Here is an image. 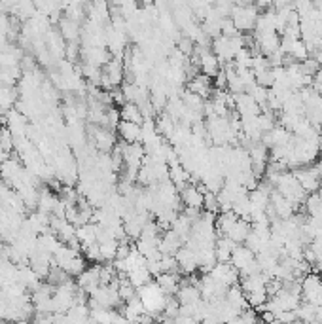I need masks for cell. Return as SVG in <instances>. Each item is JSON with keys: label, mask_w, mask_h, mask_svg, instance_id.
Returning a JSON list of instances; mask_svg holds the SVG:
<instances>
[{"label": "cell", "mask_w": 322, "mask_h": 324, "mask_svg": "<svg viewBox=\"0 0 322 324\" xmlns=\"http://www.w3.org/2000/svg\"><path fill=\"white\" fill-rule=\"evenodd\" d=\"M203 199H205V195L197 190V186L195 184H188L180 192V201L184 203L186 209H199V211H201Z\"/></svg>", "instance_id": "cell-10"}, {"label": "cell", "mask_w": 322, "mask_h": 324, "mask_svg": "<svg viewBox=\"0 0 322 324\" xmlns=\"http://www.w3.org/2000/svg\"><path fill=\"white\" fill-rule=\"evenodd\" d=\"M262 322L263 324H273L275 322V313H271V311L262 313Z\"/></svg>", "instance_id": "cell-21"}, {"label": "cell", "mask_w": 322, "mask_h": 324, "mask_svg": "<svg viewBox=\"0 0 322 324\" xmlns=\"http://www.w3.org/2000/svg\"><path fill=\"white\" fill-rule=\"evenodd\" d=\"M176 300H178L180 305H195L201 302L203 296L201 290L195 285H192L190 279H184V281H180V288L176 292Z\"/></svg>", "instance_id": "cell-4"}, {"label": "cell", "mask_w": 322, "mask_h": 324, "mask_svg": "<svg viewBox=\"0 0 322 324\" xmlns=\"http://www.w3.org/2000/svg\"><path fill=\"white\" fill-rule=\"evenodd\" d=\"M237 214L235 212H220L218 216H216V224H214V228H216V233L220 235V237H226L228 235V232L231 230V226L237 222Z\"/></svg>", "instance_id": "cell-14"}, {"label": "cell", "mask_w": 322, "mask_h": 324, "mask_svg": "<svg viewBox=\"0 0 322 324\" xmlns=\"http://www.w3.org/2000/svg\"><path fill=\"white\" fill-rule=\"evenodd\" d=\"M141 127L137 123H131V121H120L118 126V133H120L121 140L125 144H135V142H141Z\"/></svg>", "instance_id": "cell-11"}, {"label": "cell", "mask_w": 322, "mask_h": 324, "mask_svg": "<svg viewBox=\"0 0 322 324\" xmlns=\"http://www.w3.org/2000/svg\"><path fill=\"white\" fill-rule=\"evenodd\" d=\"M182 246H184V241L173 230H167V232L161 233L157 248H159V252L163 256H176V252L180 251Z\"/></svg>", "instance_id": "cell-5"}, {"label": "cell", "mask_w": 322, "mask_h": 324, "mask_svg": "<svg viewBox=\"0 0 322 324\" xmlns=\"http://www.w3.org/2000/svg\"><path fill=\"white\" fill-rule=\"evenodd\" d=\"M315 305L316 307H322V283H320V290H318V296H316Z\"/></svg>", "instance_id": "cell-23"}, {"label": "cell", "mask_w": 322, "mask_h": 324, "mask_svg": "<svg viewBox=\"0 0 322 324\" xmlns=\"http://www.w3.org/2000/svg\"><path fill=\"white\" fill-rule=\"evenodd\" d=\"M252 260H256L254 252L249 251V248H247L245 245H239L233 251V254H231V262H229V264L233 265L237 271H241L243 267H247V265H249Z\"/></svg>", "instance_id": "cell-12"}, {"label": "cell", "mask_w": 322, "mask_h": 324, "mask_svg": "<svg viewBox=\"0 0 322 324\" xmlns=\"http://www.w3.org/2000/svg\"><path fill=\"white\" fill-rule=\"evenodd\" d=\"M61 36L70 40V42L74 44V40L80 36V25H78L76 21L68 19V17L61 19Z\"/></svg>", "instance_id": "cell-17"}, {"label": "cell", "mask_w": 322, "mask_h": 324, "mask_svg": "<svg viewBox=\"0 0 322 324\" xmlns=\"http://www.w3.org/2000/svg\"><path fill=\"white\" fill-rule=\"evenodd\" d=\"M258 8L254 4H249V2H237L233 6V12H231V21H233L237 33L247 34L250 31H254L256 21H258Z\"/></svg>", "instance_id": "cell-1"}, {"label": "cell", "mask_w": 322, "mask_h": 324, "mask_svg": "<svg viewBox=\"0 0 322 324\" xmlns=\"http://www.w3.org/2000/svg\"><path fill=\"white\" fill-rule=\"evenodd\" d=\"M176 49H178L184 57H192V55L195 53V44L190 38L182 36V38L178 40V44H176Z\"/></svg>", "instance_id": "cell-20"}, {"label": "cell", "mask_w": 322, "mask_h": 324, "mask_svg": "<svg viewBox=\"0 0 322 324\" xmlns=\"http://www.w3.org/2000/svg\"><path fill=\"white\" fill-rule=\"evenodd\" d=\"M320 283H322V277L318 273H309L307 277L302 281V302H307V304L315 305L318 290H320Z\"/></svg>", "instance_id": "cell-6"}, {"label": "cell", "mask_w": 322, "mask_h": 324, "mask_svg": "<svg viewBox=\"0 0 322 324\" xmlns=\"http://www.w3.org/2000/svg\"><path fill=\"white\" fill-rule=\"evenodd\" d=\"M235 99V112L241 118L245 116H260V106L256 105V101L250 97L249 93H241V95H233Z\"/></svg>", "instance_id": "cell-7"}, {"label": "cell", "mask_w": 322, "mask_h": 324, "mask_svg": "<svg viewBox=\"0 0 322 324\" xmlns=\"http://www.w3.org/2000/svg\"><path fill=\"white\" fill-rule=\"evenodd\" d=\"M250 232H252V228H250L249 222H245V220L239 218L233 226H231V230L228 232L226 237L231 239V241L237 243V245H243V243L247 241V237L250 235Z\"/></svg>", "instance_id": "cell-13"}, {"label": "cell", "mask_w": 322, "mask_h": 324, "mask_svg": "<svg viewBox=\"0 0 322 324\" xmlns=\"http://www.w3.org/2000/svg\"><path fill=\"white\" fill-rule=\"evenodd\" d=\"M180 273H161L159 277H155V283L165 296H176V292L180 288Z\"/></svg>", "instance_id": "cell-9"}, {"label": "cell", "mask_w": 322, "mask_h": 324, "mask_svg": "<svg viewBox=\"0 0 322 324\" xmlns=\"http://www.w3.org/2000/svg\"><path fill=\"white\" fill-rule=\"evenodd\" d=\"M316 195L322 199V180H320V184H318V188H316Z\"/></svg>", "instance_id": "cell-24"}, {"label": "cell", "mask_w": 322, "mask_h": 324, "mask_svg": "<svg viewBox=\"0 0 322 324\" xmlns=\"http://www.w3.org/2000/svg\"><path fill=\"white\" fill-rule=\"evenodd\" d=\"M188 91L201 97V99H208L210 93H212V78H208L205 74H197L195 78H192L188 82Z\"/></svg>", "instance_id": "cell-8"}, {"label": "cell", "mask_w": 322, "mask_h": 324, "mask_svg": "<svg viewBox=\"0 0 322 324\" xmlns=\"http://www.w3.org/2000/svg\"><path fill=\"white\" fill-rule=\"evenodd\" d=\"M296 317L298 320L303 324H315V318H316V305L313 304H307V302H302L300 307L296 309Z\"/></svg>", "instance_id": "cell-16"}, {"label": "cell", "mask_w": 322, "mask_h": 324, "mask_svg": "<svg viewBox=\"0 0 322 324\" xmlns=\"http://www.w3.org/2000/svg\"><path fill=\"white\" fill-rule=\"evenodd\" d=\"M245 93H249L250 97L256 101V105L258 106H263V105H267V93H269V89H265V87H262V86H252L250 89H247Z\"/></svg>", "instance_id": "cell-19"}, {"label": "cell", "mask_w": 322, "mask_h": 324, "mask_svg": "<svg viewBox=\"0 0 322 324\" xmlns=\"http://www.w3.org/2000/svg\"><path fill=\"white\" fill-rule=\"evenodd\" d=\"M121 121H131V123H137V126H142L144 123V118H142V112L139 105H133V103H125L120 110Z\"/></svg>", "instance_id": "cell-15"}, {"label": "cell", "mask_w": 322, "mask_h": 324, "mask_svg": "<svg viewBox=\"0 0 322 324\" xmlns=\"http://www.w3.org/2000/svg\"><path fill=\"white\" fill-rule=\"evenodd\" d=\"M154 324H165V322H163V320H155Z\"/></svg>", "instance_id": "cell-25"}, {"label": "cell", "mask_w": 322, "mask_h": 324, "mask_svg": "<svg viewBox=\"0 0 322 324\" xmlns=\"http://www.w3.org/2000/svg\"><path fill=\"white\" fill-rule=\"evenodd\" d=\"M176 265H178V271L184 273L186 277H192L197 269H199V264H197V254L194 251H190L188 246H182L180 251L176 252Z\"/></svg>", "instance_id": "cell-3"}, {"label": "cell", "mask_w": 322, "mask_h": 324, "mask_svg": "<svg viewBox=\"0 0 322 324\" xmlns=\"http://www.w3.org/2000/svg\"><path fill=\"white\" fill-rule=\"evenodd\" d=\"M208 275L214 281H218L220 285L228 286V288L239 285V271L231 264H216Z\"/></svg>", "instance_id": "cell-2"}, {"label": "cell", "mask_w": 322, "mask_h": 324, "mask_svg": "<svg viewBox=\"0 0 322 324\" xmlns=\"http://www.w3.org/2000/svg\"><path fill=\"white\" fill-rule=\"evenodd\" d=\"M313 269H315L316 273H322V256L318 260H316V264L313 265Z\"/></svg>", "instance_id": "cell-22"}, {"label": "cell", "mask_w": 322, "mask_h": 324, "mask_svg": "<svg viewBox=\"0 0 322 324\" xmlns=\"http://www.w3.org/2000/svg\"><path fill=\"white\" fill-rule=\"evenodd\" d=\"M303 207H305V211H307L309 216H316V214L322 211V199L318 197L316 193H311V195H307Z\"/></svg>", "instance_id": "cell-18"}]
</instances>
